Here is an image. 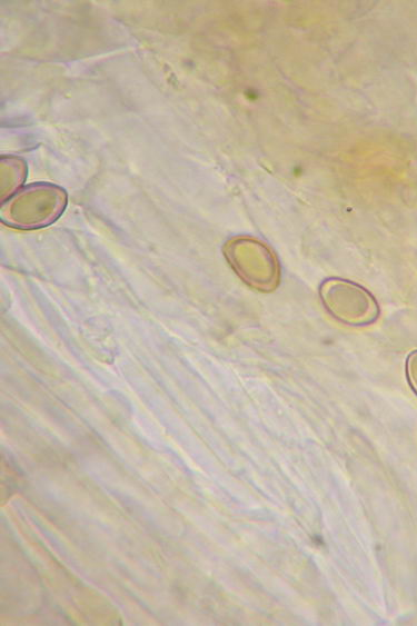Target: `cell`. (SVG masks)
<instances>
[{"mask_svg": "<svg viewBox=\"0 0 417 626\" xmlns=\"http://www.w3.org/2000/svg\"><path fill=\"white\" fill-rule=\"evenodd\" d=\"M319 295L327 311L344 324L364 326L374 322L379 316L374 296L353 281L325 279L319 287Z\"/></svg>", "mask_w": 417, "mask_h": 626, "instance_id": "3", "label": "cell"}, {"mask_svg": "<svg viewBox=\"0 0 417 626\" xmlns=\"http://www.w3.org/2000/svg\"><path fill=\"white\" fill-rule=\"evenodd\" d=\"M67 205L66 191L51 183H31L1 202L0 218L7 226L37 229L54 222Z\"/></svg>", "mask_w": 417, "mask_h": 626, "instance_id": "1", "label": "cell"}, {"mask_svg": "<svg viewBox=\"0 0 417 626\" xmlns=\"http://www.w3.org/2000/svg\"><path fill=\"white\" fill-rule=\"evenodd\" d=\"M406 376L411 389L417 395V350L411 351L406 359Z\"/></svg>", "mask_w": 417, "mask_h": 626, "instance_id": "4", "label": "cell"}, {"mask_svg": "<svg viewBox=\"0 0 417 626\" xmlns=\"http://www.w3.org/2000/svg\"><path fill=\"white\" fill-rule=\"evenodd\" d=\"M225 255L235 272L250 287L271 291L278 286V259L265 244L249 238L234 239L226 245Z\"/></svg>", "mask_w": 417, "mask_h": 626, "instance_id": "2", "label": "cell"}]
</instances>
